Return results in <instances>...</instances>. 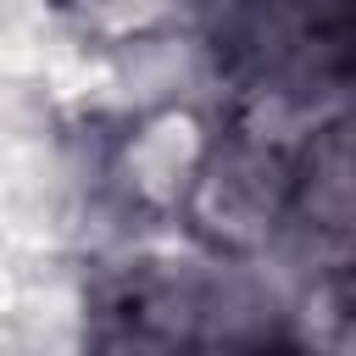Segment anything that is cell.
<instances>
[{"label": "cell", "mask_w": 356, "mask_h": 356, "mask_svg": "<svg viewBox=\"0 0 356 356\" xmlns=\"http://www.w3.org/2000/svg\"><path fill=\"white\" fill-rule=\"evenodd\" d=\"M95 317L106 323V345H273L278 312L234 273L178 267V261H139L117 273L95 295Z\"/></svg>", "instance_id": "1"}, {"label": "cell", "mask_w": 356, "mask_h": 356, "mask_svg": "<svg viewBox=\"0 0 356 356\" xmlns=\"http://www.w3.org/2000/svg\"><path fill=\"white\" fill-rule=\"evenodd\" d=\"M217 61L245 95L312 100L345 83L350 0H206Z\"/></svg>", "instance_id": "2"}, {"label": "cell", "mask_w": 356, "mask_h": 356, "mask_svg": "<svg viewBox=\"0 0 356 356\" xmlns=\"http://www.w3.org/2000/svg\"><path fill=\"white\" fill-rule=\"evenodd\" d=\"M128 134L134 139L122 145V156L111 167L122 195L150 217H178L184 189H189V178H195V167L211 145V128L189 106H161V111L139 117Z\"/></svg>", "instance_id": "3"}, {"label": "cell", "mask_w": 356, "mask_h": 356, "mask_svg": "<svg viewBox=\"0 0 356 356\" xmlns=\"http://www.w3.org/2000/svg\"><path fill=\"white\" fill-rule=\"evenodd\" d=\"M167 0H50V11L61 22H72L89 39H122V33H145L161 17Z\"/></svg>", "instance_id": "4"}]
</instances>
